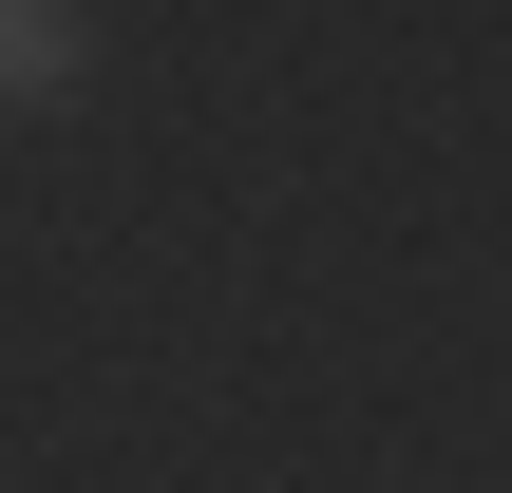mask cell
Wrapping results in <instances>:
<instances>
[{
  "label": "cell",
  "mask_w": 512,
  "mask_h": 493,
  "mask_svg": "<svg viewBox=\"0 0 512 493\" xmlns=\"http://www.w3.org/2000/svg\"><path fill=\"white\" fill-rule=\"evenodd\" d=\"M76 76H95V19L76 0H0V114H57Z\"/></svg>",
  "instance_id": "6da1fadb"
}]
</instances>
